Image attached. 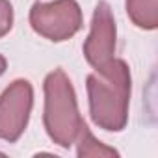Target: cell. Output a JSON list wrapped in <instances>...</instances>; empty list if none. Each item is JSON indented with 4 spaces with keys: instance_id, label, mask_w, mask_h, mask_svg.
Instances as JSON below:
<instances>
[{
    "instance_id": "5b68a950",
    "label": "cell",
    "mask_w": 158,
    "mask_h": 158,
    "mask_svg": "<svg viewBox=\"0 0 158 158\" xmlns=\"http://www.w3.org/2000/svg\"><path fill=\"white\" fill-rule=\"evenodd\" d=\"M115 19L108 2L101 0L95 6L91 30L84 43V58L97 71L104 73L115 61Z\"/></svg>"
},
{
    "instance_id": "6da1fadb",
    "label": "cell",
    "mask_w": 158,
    "mask_h": 158,
    "mask_svg": "<svg viewBox=\"0 0 158 158\" xmlns=\"http://www.w3.org/2000/svg\"><path fill=\"white\" fill-rule=\"evenodd\" d=\"M89 115L106 132H121L128 123L132 78L125 60L115 61L104 73H91L86 78Z\"/></svg>"
},
{
    "instance_id": "9c48e42d",
    "label": "cell",
    "mask_w": 158,
    "mask_h": 158,
    "mask_svg": "<svg viewBox=\"0 0 158 158\" xmlns=\"http://www.w3.org/2000/svg\"><path fill=\"white\" fill-rule=\"evenodd\" d=\"M6 67H8V61H6V58L0 54V76L4 74V71H6Z\"/></svg>"
},
{
    "instance_id": "ba28073f",
    "label": "cell",
    "mask_w": 158,
    "mask_h": 158,
    "mask_svg": "<svg viewBox=\"0 0 158 158\" xmlns=\"http://www.w3.org/2000/svg\"><path fill=\"white\" fill-rule=\"evenodd\" d=\"M13 28V6L10 0H0V37Z\"/></svg>"
},
{
    "instance_id": "277c9868",
    "label": "cell",
    "mask_w": 158,
    "mask_h": 158,
    "mask_svg": "<svg viewBox=\"0 0 158 158\" xmlns=\"http://www.w3.org/2000/svg\"><path fill=\"white\" fill-rule=\"evenodd\" d=\"M34 106V88L28 80H13L0 95V139L15 143L26 130Z\"/></svg>"
},
{
    "instance_id": "3957f363",
    "label": "cell",
    "mask_w": 158,
    "mask_h": 158,
    "mask_svg": "<svg viewBox=\"0 0 158 158\" xmlns=\"http://www.w3.org/2000/svg\"><path fill=\"white\" fill-rule=\"evenodd\" d=\"M84 24L82 10L76 0L35 2L30 10V26L41 37L60 43L71 39Z\"/></svg>"
},
{
    "instance_id": "52a82bcc",
    "label": "cell",
    "mask_w": 158,
    "mask_h": 158,
    "mask_svg": "<svg viewBox=\"0 0 158 158\" xmlns=\"http://www.w3.org/2000/svg\"><path fill=\"white\" fill-rule=\"evenodd\" d=\"M76 154L80 158H88V156H99V158H106V156H119V152L104 143H101L93 134L91 130L88 128V125L82 127L80 134L76 138Z\"/></svg>"
},
{
    "instance_id": "8992f818",
    "label": "cell",
    "mask_w": 158,
    "mask_h": 158,
    "mask_svg": "<svg viewBox=\"0 0 158 158\" xmlns=\"http://www.w3.org/2000/svg\"><path fill=\"white\" fill-rule=\"evenodd\" d=\"M128 19L143 30H154L158 26V0H127Z\"/></svg>"
},
{
    "instance_id": "7a4b0ae2",
    "label": "cell",
    "mask_w": 158,
    "mask_h": 158,
    "mask_svg": "<svg viewBox=\"0 0 158 158\" xmlns=\"http://www.w3.org/2000/svg\"><path fill=\"white\" fill-rule=\"evenodd\" d=\"M43 123L48 138L61 149L74 145L86 121L80 115L74 88L63 69H54L45 78Z\"/></svg>"
},
{
    "instance_id": "30bf717a",
    "label": "cell",
    "mask_w": 158,
    "mask_h": 158,
    "mask_svg": "<svg viewBox=\"0 0 158 158\" xmlns=\"http://www.w3.org/2000/svg\"><path fill=\"white\" fill-rule=\"evenodd\" d=\"M0 154H4V152H2V151H0Z\"/></svg>"
}]
</instances>
